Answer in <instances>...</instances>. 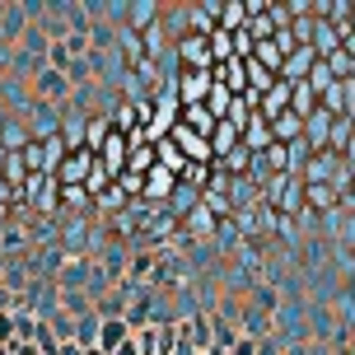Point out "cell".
I'll list each match as a JSON object with an SVG mask.
<instances>
[{"instance_id": "cell-1", "label": "cell", "mask_w": 355, "mask_h": 355, "mask_svg": "<svg viewBox=\"0 0 355 355\" xmlns=\"http://www.w3.org/2000/svg\"><path fill=\"white\" fill-rule=\"evenodd\" d=\"M33 89H37V94H42V98H47V103H66V98H71V94H75L71 75H66V71H52V66H42V71H37Z\"/></svg>"}, {"instance_id": "cell-2", "label": "cell", "mask_w": 355, "mask_h": 355, "mask_svg": "<svg viewBox=\"0 0 355 355\" xmlns=\"http://www.w3.org/2000/svg\"><path fill=\"white\" fill-rule=\"evenodd\" d=\"M131 337H136V332H131V322H126V318H103V332H98V351L112 355V351H122Z\"/></svg>"}, {"instance_id": "cell-3", "label": "cell", "mask_w": 355, "mask_h": 355, "mask_svg": "<svg viewBox=\"0 0 355 355\" xmlns=\"http://www.w3.org/2000/svg\"><path fill=\"white\" fill-rule=\"evenodd\" d=\"M0 145H5L10 155L28 150V126H24V122H5V126H0Z\"/></svg>"}, {"instance_id": "cell-4", "label": "cell", "mask_w": 355, "mask_h": 355, "mask_svg": "<svg viewBox=\"0 0 355 355\" xmlns=\"http://www.w3.org/2000/svg\"><path fill=\"white\" fill-rule=\"evenodd\" d=\"M112 355H141V346H136V337H131V341L122 346V351H112Z\"/></svg>"}]
</instances>
